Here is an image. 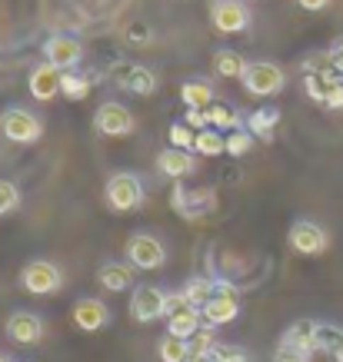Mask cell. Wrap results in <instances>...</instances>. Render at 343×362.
Returning a JSON list of instances; mask_svg holds the SVG:
<instances>
[{
  "mask_svg": "<svg viewBox=\"0 0 343 362\" xmlns=\"http://www.w3.org/2000/svg\"><path fill=\"white\" fill-rule=\"evenodd\" d=\"M7 336H11L17 346H37L44 339V319L30 313V309H17L7 319Z\"/></svg>",
  "mask_w": 343,
  "mask_h": 362,
  "instance_id": "13",
  "label": "cell"
},
{
  "mask_svg": "<svg viewBox=\"0 0 343 362\" xmlns=\"http://www.w3.org/2000/svg\"><path fill=\"white\" fill-rule=\"evenodd\" d=\"M187 362H220V352H217V346L207 352H190Z\"/></svg>",
  "mask_w": 343,
  "mask_h": 362,
  "instance_id": "37",
  "label": "cell"
},
{
  "mask_svg": "<svg viewBox=\"0 0 343 362\" xmlns=\"http://www.w3.org/2000/svg\"><path fill=\"white\" fill-rule=\"evenodd\" d=\"M200 326H203V316H200L197 306H184L180 313L167 316V332H170V336H180V339H190Z\"/></svg>",
  "mask_w": 343,
  "mask_h": 362,
  "instance_id": "19",
  "label": "cell"
},
{
  "mask_svg": "<svg viewBox=\"0 0 343 362\" xmlns=\"http://www.w3.org/2000/svg\"><path fill=\"white\" fill-rule=\"evenodd\" d=\"M107 322H111V309L103 299H94V296H84L74 303V326L84 332H100L107 329Z\"/></svg>",
  "mask_w": 343,
  "mask_h": 362,
  "instance_id": "14",
  "label": "cell"
},
{
  "mask_svg": "<svg viewBox=\"0 0 343 362\" xmlns=\"http://www.w3.org/2000/svg\"><path fill=\"white\" fill-rule=\"evenodd\" d=\"M123 256H127V263L133 269H144V273H154V269H160L167 263L164 243L150 236V233H133L127 246H123Z\"/></svg>",
  "mask_w": 343,
  "mask_h": 362,
  "instance_id": "6",
  "label": "cell"
},
{
  "mask_svg": "<svg viewBox=\"0 0 343 362\" xmlns=\"http://www.w3.org/2000/svg\"><path fill=\"white\" fill-rule=\"evenodd\" d=\"M280 123V110H274V107H260V110H254L250 117H247V130L254 133V140H274V130H277Z\"/></svg>",
  "mask_w": 343,
  "mask_h": 362,
  "instance_id": "21",
  "label": "cell"
},
{
  "mask_svg": "<svg viewBox=\"0 0 343 362\" xmlns=\"http://www.w3.org/2000/svg\"><path fill=\"white\" fill-rule=\"evenodd\" d=\"M94 127H97V133H103V136H130L133 133V113L123 107V103H117V100H107V103H100L97 113H94Z\"/></svg>",
  "mask_w": 343,
  "mask_h": 362,
  "instance_id": "11",
  "label": "cell"
},
{
  "mask_svg": "<svg viewBox=\"0 0 343 362\" xmlns=\"http://www.w3.org/2000/svg\"><path fill=\"white\" fill-rule=\"evenodd\" d=\"M184 296H187L190 306H203L207 299L213 296V279H207V276H193L187 286H184Z\"/></svg>",
  "mask_w": 343,
  "mask_h": 362,
  "instance_id": "28",
  "label": "cell"
},
{
  "mask_svg": "<svg viewBox=\"0 0 343 362\" xmlns=\"http://www.w3.org/2000/svg\"><path fill=\"white\" fill-rule=\"evenodd\" d=\"M113 83L127 93H137V97H154L157 93V74L150 66H140V64H117L111 70Z\"/></svg>",
  "mask_w": 343,
  "mask_h": 362,
  "instance_id": "9",
  "label": "cell"
},
{
  "mask_svg": "<svg viewBox=\"0 0 343 362\" xmlns=\"http://www.w3.org/2000/svg\"><path fill=\"white\" fill-rule=\"evenodd\" d=\"M97 283L103 289H111V293H127L133 283V266L130 263H103L97 269Z\"/></svg>",
  "mask_w": 343,
  "mask_h": 362,
  "instance_id": "17",
  "label": "cell"
},
{
  "mask_svg": "<svg viewBox=\"0 0 343 362\" xmlns=\"http://www.w3.org/2000/svg\"><path fill=\"white\" fill-rule=\"evenodd\" d=\"M21 286L30 296H54L64 289V273L50 259H30L21 269Z\"/></svg>",
  "mask_w": 343,
  "mask_h": 362,
  "instance_id": "4",
  "label": "cell"
},
{
  "mask_svg": "<svg viewBox=\"0 0 343 362\" xmlns=\"http://www.w3.org/2000/svg\"><path fill=\"white\" fill-rule=\"evenodd\" d=\"M313 352H303L297 346H287V342H280L277 352H274V362H310Z\"/></svg>",
  "mask_w": 343,
  "mask_h": 362,
  "instance_id": "33",
  "label": "cell"
},
{
  "mask_svg": "<svg viewBox=\"0 0 343 362\" xmlns=\"http://www.w3.org/2000/svg\"><path fill=\"white\" fill-rule=\"evenodd\" d=\"M44 60L54 64L57 70H74L84 60V44L77 37H67V33H54L44 40Z\"/></svg>",
  "mask_w": 343,
  "mask_h": 362,
  "instance_id": "12",
  "label": "cell"
},
{
  "mask_svg": "<svg viewBox=\"0 0 343 362\" xmlns=\"http://www.w3.org/2000/svg\"><path fill=\"white\" fill-rule=\"evenodd\" d=\"M60 93H64L67 100H87L90 77H84L77 70H64V74H60Z\"/></svg>",
  "mask_w": 343,
  "mask_h": 362,
  "instance_id": "26",
  "label": "cell"
},
{
  "mask_svg": "<svg viewBox=\"0 0 343 362\" xmlns=\"http://www.w3.org/2000/svg\"><path fill=\"white\" fill-rule=\"evenodd\" d=\"M280 342L297 346V349H303V352H317V322H313V319H297V322L280 336Z\"/></svg>",
  "mask_w": 343,
  "mask_h": 362,
  "instance_id": "20",
  "label": "cell"
},
{
  "mask_svg": "<svg viewBox=\"0 0 343 362\" xmlns=\"http://www.w3.org/2000/svg\"><path fill=\"white\" fill-rule=\"evenodd\" d=\"M157 170H160L164 176H170V180H184L187 173L197 170V163H193V156H190L187 150L170 146V150H164V153L157 156Z\"/></svg>",
  "mask_w": 343,
  "mask_h": 362,
  "instance_id": "16",
  "label": "cell"
},
{
  "mask_svg": "<svg viewBox=\"0 0 343 362\" xmlns=\"http://www.w3.org/2000/svg\"><path fill=\"white\" fill-rule=\"evenodd\" d=\"M180 100L187 103L190 110H207L213 103V87L207 80H187V83L180 87Z\"/></svg>",
  "mask_w": 343,
  "mask_h": 362,
  "instance_id": "22",
  "label": "cell"
},
{
  "mask_svg": "<svg viewBox=\"0 0 343 362\" xmlns=\"http://www.w3.org/2000/svg\"><path fill=\"white\" fill-rule=\"evenodd\" d=\"M0 133H4V140L27 146V143H37L44 136V123H40V117H33L23 107H11V110L0 113Z\"/></svg>",
  "mask_w": 343,
  "mask_h": 362,
  "instance_id": "5",
  "label": "cell"
},
{
  "mask_svg": "<svg viewBox=\"0 0 343 362\" xmlns=\"http://www.w3.org/2000/svg\"><path fill=\"white\" fill-rule=\"evenodd\" d=\"M0 362H13V359H7V356H0Z\"/></svg>",
  "mask_w": 343,
  "mask_h": 362,
  "instance_id": "39",
  "label": "cell"
},
{
  "mask_svg": "<svg viewBox=\"0 0 343 362\" xmlns=\"http://www.w3.org/2000/svg\"><path fill=\"white\" fill-rule=\"evenodd\" d=\"M287 243H290V250L300 252V256H320L330 246V233L313 220H297L287 233Z\"/></svg>",
  "mask_w": 343,
  "mask_h": 362,
  "instance_id": "7",
  "label": "cell"
},
{
  "mask_svg": "<svg viewBox=\"0 0 343 362\" xmlns=\"http://www.w3.org/2000/svg\"><path fill=\"white\" fill-rule=\"evenodd\" d=\"M193 140H197V133L190 130L187 123H174V127H170V146H177V150H193Z\"/></svg>",
  "mask_w": 343,
  "mask_h": 362,
  "instance_id": "32",
  "label": "cell"
},
{
  "mask_svg": "<svg viewBox=\"0 0 343 362\" xmlns=\"http://www.w3.org/2000/svg\"><path fill=\"white\" fill-rule=\"evenodd\" d=\"M254 21V13L244 0H213L210 4V23L217 33H244Z\"/></svg>",
  "mask_w": 343,
  "mask_h": 362,
  "instance_id": "8",
  "label": "cell"
},
{
  "mask_svg": "<svg viewBox=\"0 0 343 362\" xmlns=\"http://www.w3.org/2000/svg\"><path fill=\"white\" fill-rule=\"evenodd\" d=\"M157 356H160V362H187L190 342L180 339V336H170V332H167L164 339L157 342Z\"/></svg>",
  "mask_w": 343,
  "mask_h": 362,
  "instance_id": "24",
  "label": "cell"
},
{
  "mask_svg": "<svg viewBox=\"0 0 343 362\" xmlns=\"http://www.w3.org/2000/svg\"><path fill=\"white\" fill-rule=\"evenodd\" d=\"M60 74L64 70H57L54 64H37L30 70V80H27V87H30V97L40 100V103H47V100H54L57 93H60Z\"/></svg>",
  "mask_w": 343,
  "mask_h": 362,
  "instance_id": "15",
  "label": "cell"
},
{
  "mask_svg": "<svg viewBox=\"0 0 343 362\" xmlns=\"http://www.w3.org/2000/svg\"><path fill=\"white\" fill-rule=\"evenodd\" d=\"M250 150H254V133L247 130V127L227 133V153L230 156H247Z\"/></svg>",
  "mask_w": 343,
  "mask_h": 362,
  "instance_id": "29",
  "label": "cell"
},
{
  "mask_svg": "<svg viewBox=\"0 0 343 362\" xmlns=\"http://www.w3.org/2000/svg\"><path fill=\"white\" fill-rule=\"evenodd\" d=\"M21 206V187L13 180H0V216H11Z\"/></svg>",
  "mask_w": 343,
  "mask_h": 362,
  "instance_id": "30",
  "label": "cell"
},
{
  "mask_svg": "<svg viewBox=\"0 0 343 362\" xmlns=\"http://www.w3.org/2000/svg\"><path fill=\"white\" fill-rule=\"evenodd\" d=\"M327 57H330V66L343 77V37L340 40H333V47L327 50Z\"/></svg>",
  "mask_w": 343,
  "mask_h": 362,
  "instance_id": "36",
  "label": "cell"
},
{
  "mask_svg": "<svg viewBox=\"0 0 343 362\" xmlns=\"http://www.w3.org/2000/svg\"><path fill=\"white\" fill-rule=\"evenodd\" d=\"M193 150H197V153H203V156H220V153H227V136H220V130H213V127L197 130Z\"/></svg>",
  "mask_w": 343,
  "mask_h": 362,
  "instance_id": "25",
  "label": "cell"
},
{
  "mask_svg": "<svg viewBox=\"0 0 343 362\" xmlns=\"http://www.w3.org/2000/svg\"><path fill=\"white\" fill-rule=\"evenodd\" d=\"M244 90L250 97H277L280 90L287 87V70L270 60H254L244 70Z\"/></svg>",
  "mask_w": 343,
  "mask_h": 362,
  "instance_id": "2",
  "label": "cell"
},
{
  "mask_svg": "<svg viewBox=\"0 0 343 362\" xmlns=\"http://www.w3.org/2000/svg\"><path fill=\"white\" fill-rule=\"evenodd\" d=\"M184 123H187L190 130H207V127H210V123H207V110H190V107H187Z\"/></svg>",
  "mask_w": 343,
  "mask_h": 362,
  "instance_id": "35",
  "label": "cell"
},
{
  "mask_svg": "<svg viewBox=\"0 0 343 362\" xmlns=\"http://www.w3.org/2000/svg\"><path fill=\"white\" fill-rule=\"evenodd\" d=\"M217 352H220V362H247V352L237 349V346H223V342H217Z\"/></svg>",
  "mask_w": 343,
  "mask_h": 362,
  "instance_id": "34",
  "label": "cell"
},
{
  "mask_svg": "<svg viewBox=\"0 0 343 362\" xmlns=\"http://www.w3.org/2000/svg\"><path fill=\"white\" fill-rule=\"evenodd\" d=\"M103 199L113 213H130L144 206V183L137 173H113L103 187Z\"/></svg>",
  "mask_w": 343,
  "mask_h": 362,
  "instance_id": "3",
  "label": "cell"
},
{
  "mask_svg": "<svg viewBox=\"0 0 343 362\" xmlns=\"http://www.w3.org/2000/svg\"><path fill=\"white\" fill-rule=\"evenodd\" d=\"M317 352H323L330 362H343V326L317 322Z\"/></svg>",
  "mask_w": 343,
  "mask_h": 362,
  "instance_id": "18",
  "label": "cell"
},
{
  "mask_svg": "<svg viewBox=\"0 0 343 362\" xmlns=\"http://www.w3.org/2000/svg\"><path fill=\"white\" fill-rule=\"evenodd\" d=\"M207 123H210L213 130H240V117L230 110V107H223V103H210L207 107Z\"/></svg>",
  "mask_w": 343,
  "mask_h": 362,
  "instance_id": "27",
  "label": "cell"
},
{
  "mask_svg": "<svg viewBox=\"0 0 343 362\" xmlns=\"http://www.w3.org/2000/svg\"><path fill=\"white\" fill-rule=\"evenodd\" d=\"M297 7L317 13V11H327V7H330V0H297Z\"/></svg>",
  "mask_w": 343,
  "mask_h": 362,
  "instance_id": "38",
  "label": "cell"
},
{
  "mask_svg": "<svg viewBox=\"0 0 343 362\" xmlns=\"http://www.w3.org/2000/svg\"><path fill=\"white\" fill-rule=\"evenodd\" d=\"M164 306H167V293L160 286H137L130 293V319L133 322H157L164 319Z\"/></svg>",
  "mask_w": 343,
  "mask_h": 362,
  "instance_id": "10",
  "label": "cell"
},
{
  "mask_svg": "<svg viewBox=\"0 0 343 362\" xmlns=\"http://www.w3.org/2000/svg\"><path fill=\"white\" fill-rule=\"evenodd\" d=\"M213 70H217V77H223V80L244 77L247 60L237 54V50H217V54H213Z\"/></svg>",
  "mask_w": 343,
  "mask_h": 362,
  "instance_id": "23",
  "label": "cell"
},
{
  "mask_svg": "<svg viewBox=\"0 0 343 362\" xmlns=\"http://www.w3.org/2000/svg\"><path fill=\"white\" fill-rule=\"evenodd\" d=\"M187 342H190V352H207V349H213V346H217V326H207V322H203V326H200V329L193 332Z\"/></svg>",
  "mask_w": 343,
  "mask_h": 362,
  "instance_id": "31",
  "label": "cell"
},
{
  "mask_svg": "<svg viewBox=\"0 0 343 362\" xmlns=\"http://www.w3.org/2000/svg\"><path fill=\"white\" fill-rule=\"evenodd\" d=\"M200 316L207 326H227L240 316V293L237 286H230L227 279H213V296L200 306Z\"/></svg>",
  "mask_w": 343,
  "mask_h": 362,
  "instance_id": "1",
  "label": "cell"
}]
</instances>
